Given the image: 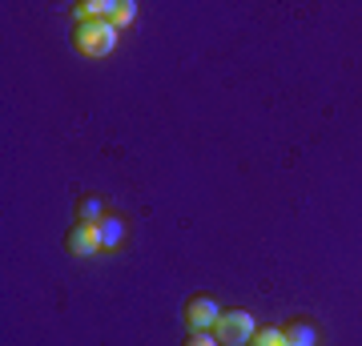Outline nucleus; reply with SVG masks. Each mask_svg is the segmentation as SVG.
Instances as JSON below:
<instances>
[{
  "label": "nucleus",
  "instance_id": "7ed1b4c3",
  "mask_svg": "<svg viewBox=\"0 0 362 346\" xmlns=\"http://www.w3.org/2000/svg\"><path fill=\"white\" fill-rule=\"evenodd\" d=\"M218 318H221V310L209 294H194L185 302V322H189V330H214Z\"/></svg>",
  "mask_w": 362,
  "mask_h": 346
},
{
  "label": "nucleus",
  "instance_id": "0eeeda50",
  "mask_svg": "<svg viewBox=\"0 0 362 346\" xmlns=\"http://www.w3.org/2000/svg\"><path fill=\"white\" fill-rule=\"evenodd\" d=\"M77 218L85 221V226H97V221L105 218V202L101 197H93V193H85V197L77 202Z\"/></svg>",
  "mask_w": 362,
  "mask_h": 346
},
{
  "label": "nucleus",
  "instance_id": "1a4fd4ad",
  "mask_svg": "<svg viewBox=\"0 0 362 346\" xmlns=\"http://www.w3.org/2000/svg\"><path fill=\"white\" fill-rule=\"evenodd\" d=\"M250 346H286V334H282V330H274V326H266V330H254Z\"/></svg>",
  "mask_w": 362,
  "mask_h": 346
},
{
  "label": "nucleus",
  "instance_id": "423d86ee",
  "mask_svg": "<svg viewBox=\"0 0 362 346\" xmlns=\"http://www.w3.org/2000/svg\"><path fill=\"white\" fill-rule=\"evenodd\" d=\"M282 334H286V346H318V330H314L310 322H302V318H294Z\"/></svg>",
  "mask_w": 362,
  "mask_h": 346
},
{
  "label": "nucleus",
  "instance_id": "39448f33",
  "mask_svg": "<svg viewBox=\"0 0 362 346\" xmlns=\"http://www.w3.org/2000/svg\"><path fill=\"white\" fill-rule=\"evenodd\" d=\"M97 242H101V250H117V246L125 242V221L117 218V214H105L97 221Z\"/></svg>",
  "mask_w": 362,
  "mask_h": 346
},
{
  "label": "nucleus",
  "instance_id": "f257e3e1",
  "mask_svg": "<svg viewBox=\"0 0 362 346\" xmlns=\"http://www.w3.org/2000/svg\"><path fill=\"white\" fill-rule=\"evenodd\" d=\"M73 45H77L81 57L101 61V57H109V52H113L117 28L109 25V21H85V25H77V33H73Z\"/></svg>",
  "mask_w": 362,
  "mask_h": 346
},
{
  "label": "nucleus",
  "instance_id": "f03ea898",
  "mask_svg": "<svg viewBox=\"0 0 362 346\" xmlns=\"http://www.w3.org/2000/svg\"><path fill=\"white\" fill-rule=\"evenodd\" d=\"M254 314L250 310H221L218 326H214V338H218L221 346H250V338H254Z\"/></svg>",
  "mask_w": 362,
  "mask_h": 346
},
{
  "label": "nucleus",
  "instance_id": "20e7f679",
  "mask_svg": "<svg viewBox=\"0 0 362 346\" xmlns=\"http://www.w3.org/2000/svg\"><path fill=\"white\" fill-rule=\"evenodd\" d=\"M65 250H69V254H81V258L97 254V250H101V242H97V226H85V221L69 226V233H65Z\"/></svg>",
  "mask_w": 362,
  "mask_h": 346
},
{
  "label": "nucleus",
  "instance_id": "6e6552de",
  "mask_svg": "<svg viewBox=\"0 0 362 346\" xmlns=\"http://www.w3.org/2000/svg\"><path fill=\"white\" fill-rule=\"evenodd\" d=\"M109 25H113L117 33H121V28H129V25H137V4H129V0H117Z\"/></svg>",
  "mask_w": 362,
  "mask_h": 346
},
{
  "label": "nucleus",
  "instance_id": "9d476101",
  "mask_svg": "<svg viewBox=\"0 0 362 346\" xmlns=\"http://www.w3.org/2000/svg\"><path fill=\"white\" fill-rule=\"evenodd\" d=\"M185 346H221L218 338L209 330H189V338H185Z\"/></svg>",
  "mask_w": 362,
  "mask_h": 346
}]
</instances>
